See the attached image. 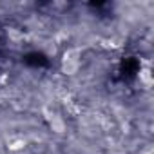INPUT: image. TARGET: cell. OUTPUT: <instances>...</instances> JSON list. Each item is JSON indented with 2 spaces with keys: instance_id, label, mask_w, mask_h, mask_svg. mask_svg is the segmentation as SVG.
I'll return each instance as SVG.
<instances>
[{
  "instance_id": "cell-1",
  "label": "cell",
  "mask_w": 154,
  "mask_h": 154,
  "mask_svg": "<svg viewBox=\"0 0 154 154\" xmlns=\"http://www.w3.org/2000/svg\"><path fill=\"white\" fill-rule=\"evenodd\" d=\"M138 80H140V84L145 87V91L149 93V91H150V85H152V72H150V69H149V67H143V69L140 71Z\"/></svg>"
}]
</instances>
